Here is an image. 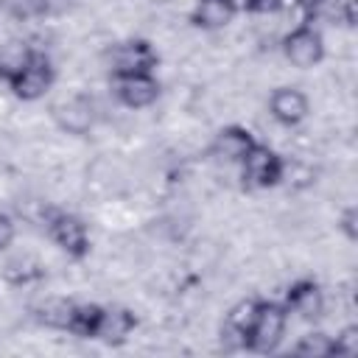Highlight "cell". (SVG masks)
<instances>
[{
    "instance_id": "ba28073f",
    "label": "cell",
    "mask_w": 358,
    "mask_h": 358,
    "mask_svg": "<svg viewBox=\"0 0 358 358\" xmlns=\"http://www.w3.org/2000/svg\"><path fill=\"white\" fill-rule=\"evenodd\" d=\"M282 305L288 313H296L299 319H319L324 310V291L316 280L302 277V280L288 285Z\"/></svg>"
},
{
    "instance_id": "8992f818",
    "label": "cell",
    "mask_w": 358,
    "mask_h": 358,
    "mask_svg": "<svg viewBox=\"0 0 358 358\" xmlns=\"http://www.w3.org/2000/svg\"><path fill=\"white\" fill-rule=\"evenodd\" d=\"M159 64V53L148 39H126L112 50V76H140L154 73Z\"/></svg>"
},
{
    "instance_id": "277c9868",
    "label": "cell",
    "mask_w": 358,
    "mask_h": 358,
    "mask_svg": "<svg viewBox=\"0 0 358 358\" xmlns=\"http://www.w3.org/2000/svg\"><path fill=\"white\" fill-rule=\"evenodd\" d=\"M48 235L50 241L67 255V257H87L90 255V229L84 224V218L73 215V213H64V210H56L50 213L48 218Z\"/></svg>"
},
{
    "instance_id": "7c38bea8",
    "label": "cell",
    "mask_w": 358,
    "mask_h": 358,
    "mask_svg": "<svg viewBox=\"0 0 358 358\" xmlns=\"http://www.w3.org/2000/svg\"><path fill=\"white\" fill-rule=\"evenodd\" d=\"M235 14H238V8L232 0H196V6L190 11V22L204 31H218V28L229 25Z\"/></svg>"
},
{
    "instance_id": "7a4b0ae2",
    "label": "cell",
    "mask_w": 358,
    "mask_h": 358,
    "mask_svg": "<svg viewBox=\"0 0 358 358\" xmlns=\"http://www.w3.org/2000/svg\"><path fill=\"white\" fill-rule=\"evenodd\" d=\"M238 165H241L243 182L249 187H257V190H268V187L280 185L285 176V159L274 148H268L266 143H255Z\"/></svg>"
},
{
    "instance_id": "d6986e66",
    "label": "cell",
    "mask_w": 358,
    "mask_h": 358,
    "mask_svg": "<svg viewBox=\"0 0 358 358\" xmlns=\"http://www.w3.org/2000/svg\"><path fill=\"white\" fill-rule=\"evenodd\" d=\"M70 308H73L70 299L50 296V299H45V302L36 308V319H39L42 324H48V327H59V330H64L67 316H70Z\"/></svg>"
},
{
    "instance_id": "5b68a950",
    "label": "cell",
    "mask_w": 358,
    "mask_h": 358,
    "mask_svg": "<svg viewBox=\"0 0 358 358\" xmlns=\"http://www.w3.org/2000/svg\"><path fill=\"white\" fill-rule=\"evenodd\" d=\"M282 56L299 70L316 67L324 59V36H322V31L313 28L310 22H299L296 28H291L282 36Z\"/></svg>"
},
{
    "instance_id": "4fadbf2b",
    "label": "cell",
    "mask_w": 358,
    "mask_h": 358,
    "mask_svg": "<svg viewBox=\"0 0 358 358\" xmlns=\"http://www.w3.org/2000/svg\"><path fill=\"white\" fill-rule=\"evenodd\" d=\"M255 310H257V299H241L229 308V313L224 316V327H221V336H227L235 347H243L246 341V333L252 327V319H255Z\"/></svg>"
},
{
    "instance_id": "9c48e42d",
    "label": "cell",
    "mask_w": 358,
    "mask_h": 358,
    "mask_svg": "<svg viewBox=\"0 0 358 358\" xmlns=\"http://www.w3.org/2000/svg\"><path fill=\"white\" fill-rule=\"evenodd\" d=\"M115 95L129 109H145L159 98V81L154 73L117 76L115 78Z\"/></svg>"
},
{
    "instance_id": "3957f363",
    "label": "cell",
    "mask_w": 358,
    "mask_h": 358,
    "mask_svg": "<svg viewBox=\"0 0 358 358\" xmlns=\"http://www.w3.org/2000/svg\"><path fill=\"white\" fill-rule=\"evenodd\" d=\"M53 81H56V67H53L50 56L42 50H34L31 62L8 81V90L20 101H39L53 87Z\"/></svg>"
},
{
    "instance_id": "30bf717a",
    "label": "cell",
    "mask_w": 358,
    "mask_h": 358,
    "mask_svg": "<svg viewBox=\"0 0 358 358\" xmlns=\"http://www.w3.org/2000/svg\"><path fill=\"white\" fill-rule=\"evenodd\" d=\"M255 143L257 140H255V134L249 129L232 123V126H224V129L215 131V137L210 143V151H213V157H218L224 162H241Z\"/></svg>"
},
{
    "instance_id": "e0dca14e",
    "label": "cell",
    "mask_w": 358,
    "mask_h": 358,
    "mask_svg": "<svg viewBox=\"0 0 358 358\" xmlns=\"http://www.w3.org/2000/svg\"><path fill=\"white\" fill-rule=\"evenodd\" d=\"M294 355L299 358H330L333 352V336L324 330H310L294 344Z\"/></svg>"
},
{
    "instance_id": "2e32d148",
    "label": "cell",
    "mask_w": 358,
    "mask_h": 358,
    "mask_svg": "<svg viewBox=\"0 0 358 358\" xmlns=\"http://www.w3.org/2000/svg\"><path fill=\"white\" fill-rule=\"evenodd\" d=\"M56 120H59V126L62 129H67V131H73V134H81L90 123H92V109L84 103V101H67L64 106H59L56 109Z\"/></svg>"
},
{
    "instance_id": "44dd1931",
    "label": "cell",
    "mask_w": 358,
    "mask_h": 358,
    "mask_svg": "<svg viewBox=\"0 0 358 358\" xmlns=\"http://www.w3.org/2000/svg\"><path fill=\"white\" fill-rule=\"evenodd\" d=\"M338 229L347 241H355L358 238V207L355 204H347L338 215Z\"/></svg>"
},
{
    "instance_id": "5bb4252c",
    "label": "cell",
    "mask_w": 358,
    "mask_h": 358,
    "mask_svg": "<svg viewBox=\"0 0 358 358\" xmlns=\"http://www.w3.org/2000/svg\"><path fill=\"white\" fill-rule=\"evenodd\" d=\"M101 316H103V308L101 305H95V302H73L64 330L70 336H76V338H95L98 336Z\"/></svg>"
},
{
    "instance_id": "52a82bcc",
    "label": "cell",
    "mask_w": 358,
    "mask_h": 358,
    "mask_svg": "<svg viewBox=\"0 0 358 358\" xmlns=\"http://www.w3.org/2000/svg\"><path fill=\"white\" fill-rule=\"evenodd\" d=\"M310 112V101L299 87H277L268 95V115L280 126H299Z\"/></svg>"
},
{
    "instance_id": "6da1fadb",
    "label": "cell",
    "mask_w": 358,
    "mask_h": 358,
    "mask_svg": "<svg viewBox=\"0 0 358 358\" xmlns=\"http://www.w3.org/2000/svg\"><path fill=\"white\" fill-rule=\"evenodd\" d=\"M288 310L282 302L274 299H257V310L252 319V327L246 333L243 350L249 352H274L280 347V341L285 338V327H288Z\"/></svg>"
},
{
    "instance_id": "ac0fdd59",
    "label": "cell",
    "mask_w": 358,
    "mask_h": 358,
    "mask_svg": "<svg viewBox=\"0 0 358 358\" xmlns=\"http://www.w3.org/2000/svg\"><path fill=\"white\" fill-rule=\"evenodd\" d=\"M39 274H42L39 263H36L34 257H28V255L11 257V260L6 263V268H3V280L11 282V285H28V282L39 280Z\"/></svg>"
},
{
    "instance_id": "ffe728a7",
    "label": "cell",
    "mask_w": 358,
    "mask_h": 358,
    "mask_svg": "<svg viewBox=\"0 0 358 358\" xmlns=\"http://www.w3.org/2000/svg\"><path fill=\"white\" fill-rule=\"evenodd\" d=\"M333 352L341 355V358L358 355V327L355 324H347L344 330H338L333 336Z\"/></svg>"
},
{
    "instance_id": "7402d4cb",
    "label": "cell",
    "mask_w": 358,
    "mask_h": 358,
    "mask_svg": "<svg viewBox=\"0 0 358 358\" xmlns=\"http://www.w3.org/2000/svg\"><path fill=\"white\" fill-rule=\"evenodd\" d=\"M14 238H17V224H14V218L0 210V252L8 249V246L14 243Z\"/></svg>"
},
{
    "instance_id": "603a6c76",
    "label": "cell",
    "mask_w": 358,
    "mask_h": 358,
    "mask_svg": "<svg viewBox=\"0 0 358 358\" xmlns=\"http://www.w3.org/2000/svg\"><path fill=\"white\" fill-rule=\"evenodd\" d=\"M327 3H330V0H294V6H296L299 11H305V14H316V11H322Z\"/></svg>"
},
{
    "instance_id": "8fae6325",
    "label": "cell",
    "mask_w": 358,
    "mask_h": 358,
    "mask_svg": "<svg viewBox=\"0 0 358 358\" xmlns=\"http://www.w3.org/2000/svg\"><path fill=\"white\" fill-rule=\"evenodd\" d=\"M134 327H137L134 310H129V308H103V316H101V324H98V336L95 338L103 341V344L117 347V344L129 341V336L134 333Z\"/></svg>"
},
{
    "instance_id": "9a60e30c",
    "label": "cell",
    "mask_w": 358,
    "mask_h": 358,
    "mask_svg": "<svg viewBox=\"0 0 358 358\" xmlns=\"http://www.w3.org/2000/svg\"><path fill=\"white\" fill-rule=\"evenodd\" d=\"M34 56V48L22 39H8L6 45H0V81H11Z\"/></svg>"
}]
</instances>
